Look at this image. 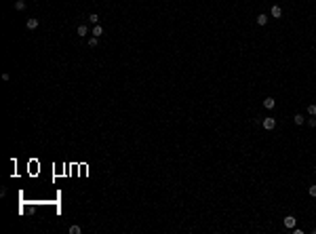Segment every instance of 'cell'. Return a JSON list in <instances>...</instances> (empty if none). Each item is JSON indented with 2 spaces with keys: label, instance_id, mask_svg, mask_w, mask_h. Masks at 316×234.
I'll use <instances>...</instances> for the list:
<instances>
[{
  "label": "cell",
  "instance_id": "6da1fadb",
  "mask_svg": "<svg viewBox=\"0 0 316 234\" xmlns=\"http://www.w3.org/2000/svg\"><path fill=\"white\" fill-rule=\"evenodd\" d=\"M261 125H263V129H266V131H272L274 127H276V118H263Z\"/></svg>",
  "mask_w": 316,
  "mask_h": 234
},
{
  "label": "cell",
  "instance_id": "7a4b0ae2",
  "mask_svg": "<svg viewBox=\"0 0 316 234\" xmlns=\"http://www.w3.org/2000/svg\"><path fill=\"white\" fill-rule=\"evenodd\" d=\"M295 222H297V219H295V215H287V217H284V226H287L289 230H293V228H295Z\"/></svg>",
  "mask_w": 316,
  "mask_h": 234
},
{
  "label": "cell",
  "instance_id": "3957f363",
  "mask_svg": "<svg viewBox=\"0 0 316 234\" xmlns=\"http://www.w3.org/2000/svg\"><path fill=\"white\" fill-rule=\"evenodd\" d=\"M91 34H93L95 38H99V36L103 34V28H101V25H99V23H95L93 28H91Z\"/></svg>",
  "mask_w": 316,
  "mask_h": 234
},
{
  "label": "cell",
  "instance_id": "277c9868",
  "mask_svg": "<svg viewBox=\"0 0 316 234\" xmlns=\"http://www.w3.org/2000/svg\"><path fill=\"white\" fill-rule=\"evenodd\" d=\"M25 28H27V30H36V28H38V19H36V17H30V19L25 21Z\"/></svg>",
  "mask_w": 316,
  "mask_h": 234
},
{
  "label": "cell",
  "instance_id": "5b68a950",
  "mask_svg": "<svg viewBox=\"0 0 316 234\" xmlns=\"http://www.w3.org/2000/svg\"><path fill=\"white\" fill-rule=\"evenodd\" d=\"M274 105H276V99H274V97H266V99H263V108H266V110H272Z\"/></svg>",
  "mask_w": 316,
  "mask_h": 234
},
{
  "label": "cell",
  "instance_id": "8992f818",
  "mask_svg": "<svg viewBox=\"0 0 316 234\" xmlns=\"http://www.w3.org/2000/svg\"><path fill=\"white\" fill-rule=\"evenodd\" d=\"M270 13H272V17H282V9H280V6H278V4H274V6H272V11H270Z\"/></svg>",
  "mask_w": 316,
  "mask_h": 234
},
{
  "label": "cell",
  "instance_id": "52a82bcc",
  "mask_svg": "<svg viewBox=\"0 0 316 234\" xmlns=\"http://www.w3.org/2000/svg\"><path fill=\"white\" fill-rule=\"evenodd\" d=\"M293 122H295L297 127H301V125H304V122H305V118L301 116V114H295V116H293Z\"/></svg>",
  "mask_w": 316,
  "mask_h": 234
},
{
  "label": "cell",
  "instance_id": "ba28073f",
  "mask_svg": "<svg viewBox=\"0 0 316 234\" xmlns=\"http://www.w3.org/2000/svg\"><path fill=\"white\" fill-rule=\"evenodd\" d=\"M89 32H91V30H89V25H84V23L78 25V34H80V36H86Z\"/></svg>",
  "mask_w": 316,
  "mask_h": 234
},
{
  "label": "cell",
  "instance_id": "9c48e42d",
  "mask_svg": "<svg viewBox=\"0 0 316 234\" xmlns=\"http://www.w3.org/2000/svg\"><path fill=\"white\" fill-rule=\"evenodd\" d=\"M266 23H268V17H266V13L257 15V25H266Z\"/></svg>",
  "mask_w": 316,
  "mask_h": 234
},
{
  "label": "cell",
  "instance_id": "30bf717a",
  "mask_svg": "<svg viewBox=\"0 0 316 234\" xmlns=\"http://www.w3.org/2000/svg\"><path fill=\"white\" fill-rule=\"evenodd\" d=\"M86 19H89V21H91V23H99V15H97V13H91V15H89V17H86Z\"/></svg>",
  "mask_w": 316,
  "mask_h": 234
},
{
  "label": "cell",
  "instance_id": "8fae6325",
  "mask_svg": "<svg viewBox=\"0 0 316 234\" xmlns=\"http://www.w3.org/2000/svg\"><path fill=\"white\" fill-rule=\"evenodd\" d=\"M308 114H310V116H316V104L308 105Z\"/></svg>",
  "mask_w": 316,
  "mask_h": 234
},
{
  "label": "cell",
  "instance_id": "7c38bea8",
  "mask_svg": "<svg viewBox=\"0 0 316 234\" xmlns=\"http://www.w3.org/2000/svg\"><path fill=\"white\" fill-rule=\"evenodd\" d=\"M15 9H17V11H23V9H25V2H23V0H17V2H15Z\"/></svg>",
  "mask_w": 316,
  "mask_h": 234
},
{
  "label": "cell",
  "instance_id": "4fadbf2b",
  "mask_svg": "<svg viewBox=\"0 0 316 234\" xmlns=\"http://www.w3.org/2000/svg\"><path fill=\"white\" fill-rule=\"evenodd\" d=\"M97 40H99V38H95V36H93V38H89V47L95 49V47H97Z\"/></svg>",
  "mask_w": 316,
  "mask_h": 234
},
{
  "label": "cell",
  "instance_id": "5bb4252c",
  "mask_svg": "<svg viewBox=\"0 0 316 234\" xmlns=\"http://www.w3.org/2000/svg\"><path fill=\"white\" fill-rule=\"evenodd\" d=\"M70 234H80V226H70Z\"/></svg>",
  "mask_w": 316,
  "mask_h": 234
},
{
  "label": "cell",
  "instance_id": "9a60e30c",
  "mask_svg": "<svg viewBox=\"0 0 316 234\" xmlns=\"http://www.w3.org/2000/svg\"><path fill=\"white\" fill-rule=\"evenodd\" d=\"M308 194H310V196H314V198H316V186H310V188H308Z\"/></svg>",
  "mask_w": 316,
  "mask_h": 234
},
{
  "label": "cell",
  "instance_id": "2e32d148",
  "mask_svg": "<svg viewBox=\"0 0 316 234\" xmlns=\"http://www.w3.org/2000/svg\"><path fill=\"white\" fill-rule=\"evenodd\" d=\"M308 125H310V127H316V116H312V118H308Z\"/></svg>",
  "mask_w": 316,
  "mask_h": 234
}]
</instances>
